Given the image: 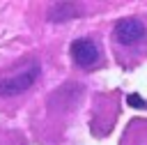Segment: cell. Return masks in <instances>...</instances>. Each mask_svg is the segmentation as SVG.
<instances>
[{
  "label": "cell",
  "mask_w": 147,
  "mask_h": 145,
  "mask_svg": "<svg viewBox=\"0 0 147 145\" xmlns=\"http://www.w3.org/2000/svg\"><path fill=\"white\" fill-rule=\"evenodd\" d=\"M46 74L44 55L28 53L0 67V113H11L28 101Z\"/></svg>",
  "instance_id": "6da1fadb"
},
{
  "label": "cell",
  "mask_w": 147,
  "mask_h": 145,
  "mask_svg": "<svg viewBox=\"0 0 147 145\" xmlns=\"http://www.w3.org/2000/svg\"><path fill=\"white\" fill-rule=\"evenodd\" d=\"M110 48L115 62L131 71L147 62V16L129 14L115 21L110 30Z\"/></svg>",
  "instance_id": "7a4b0ae2"
},
{
  "label": "cell",
  "mask_w": 147,
  "mask_h": 145,
  "mask_svg": "<svg viewBox=\"0 0 147 145\" xmlns=\"http://www.w3.org/2000/svg\"><path fill=\"white\" fill-rule=\"evenodd\" d=\"M69 58H71V64L78 71H96V69H103L108 64L103 37L99 32H87V35L76 37L71 41V46H69Z\"/></svg>",
  "instance_id": "3957f363"
},
{
  "label": "cell",
  "mask_w": 147,
  "mask_h": 145,
  "mask_svg": "<svg viewBox=\"0 0 147 145\" xmlns=\"http://www.w3.org/2000/svg\"><path fill=\"white\" fill-rule=\"evenodd\" d=\"M119 145H147V117H131L119 136Z\"/></svg>",
  "instance_id": "277c9868"
},
{
  "label": "cell",
  "mask_w": 147,
  "mask_h": 145,
  "mask_svg": "<svg viewBox=\"0 0 147 145\" xmlns=\"http://www.w3.org/2000/svg\"><path fill=\"white\" fill-rule=\"evenodd\" d=\"M0 145H28V138L23 131L0 124Z\"/></svg>",
  "instance_id": "5b68a950"
}]
</instances>
